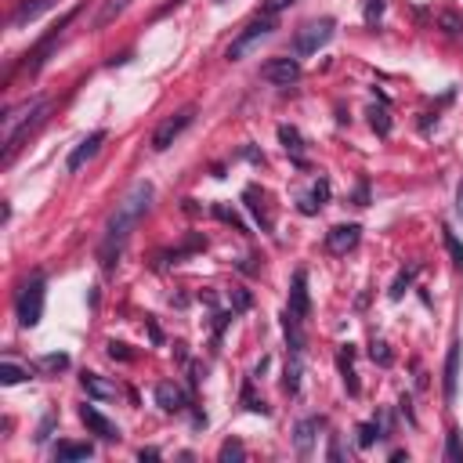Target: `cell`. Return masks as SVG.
Instances as JSON below:
<instances>
[{
    "mask_svg": "<svg viewBox=\"0 0 463 463\" xmlns=\"http://www.w3.org/2000/svg\"><path fill=\"white\" fill-rule=\"evenodd\" d=\"M152 196H156V192H152L148 181H134L131 189H127V196L116 203L112 218H109V225H105V235H102V242H98V261H102L105 271L119 261V254H123V246H127L131 232L138 228V221L148 213Z\"/></svg>",
    "mask_w": 463,
    "mask_h": 463,
    "instance_id": "1",
    "label": "cell"
},
{
    "mask_svg": "<svg viewBox=\"0 0 463 463\" xmlns=\"http://www.w3.org/2000/svg\"><path fill=\"white\" fill-rule=\"evenodd\" d=\"M47 109H51V98L40 95V98H29V102H22V105L4 112V163L15 160V152L22 148V141L44 123Z\"/></svg>",
    "mask_w": 463,
    "mask_h": 463,
    "instance_id": "2",
    "label": "cell"
},
{
    "mask_svg": "<svg viewBox=\"0 0 463 463\" xmlns=\"http://www.w3.org/2000/svg\"><path fill=\"white\" fill-rule=\"evenodd\" d=\"M15 315H18L22 326H37V322L44 319V275H40V271L18 290V297H15Z\"/></svg>",
    "mask_w": 463,
    "mask_h": 463,
    "instance_id": "3",
    "label": "cell"
},
{
    "mask_svg": "<svg viewBox=\"0 0 463 463\" xmlns=\"http://www.w3.org/2000/svg\"><path fill=\"white\" fill-rule=\"evenodd\" d=\"M271 33H275V18H271V15H261V18H254V22L246 25L242 33H239V37L228 44L225 58H228V61H242L246 54H250V51H254L261 40H268Z\"/></svg>",
    "mask_w": 463,
    "mask_h": 463,
    "instance_id": "4",
    "label": "cell"
},
{
    "mask_svg": "<svg viewBox=\"0 0 463 463\" xmlns=\"http://www.w3.org/2000/svg\"><path fill=\"white\" fill-rule=\"evenodd\" d=\"M196 119V109L192 105H184V109H177L174 116H167L156 131H152V152H167L184 131H189V123Z\"/></svg>",
    "mask_w": 463,
    "mask_h": 463,
    "instance_id": "5",
    "label": "cell"
},
{
    "mask_svg": "<svg viewBox=\"0 0 463 463\" xmlns=\"http://www.w3.org/2000/svg\"><path fill=\"white\" fill-rule=\"evenodd\" d=\"M333 37V18H315V22H307L297 40H293V54L297 58H307V54H315L319 47H326Z\"/></svg>",
    "mask_w": 463,
    "mask_h": 463,
    "instance_id": "6",
    "label": "cell"
},
{
    "mask_svg": "<svg viewBox=\"0 0 463 463\" xmlns=\"http://www.w3.org/2000/svg\"><path fill=\"white\" fill-rule=\"evenodd\" d=\"M76 15H80V8H69V11H66V15H61V18H58V22H54V25L47 29V33L40 37V44H37L33 51H29V54H25V58H29V61H25V66H29V73H37V69L44 66V58H47V51H51V44H54V40L61 37V29H66V25H69V22L76 18Z\"/></svg>",
    "mask_w": 463,
    "mask_h": 463,
    "instance_id": "7",
    "label": "cell"
},
{
    "mask_svg": "<svg viewBox=\"0 0 463 463\" xmlns=\"http://www.w3.org/2000/svg\"><path fill=\"white\" fill-rule=\"evenodd\" d=\"M261 80H268L275 87H290L300 80V61L297 58H268L261 66Z\"/></svg>",
    "mask_w": 463,
    "mask_h": 463,
    "instance_id": "8",
    "label": "cell"
},
{
    "mask_svg": "<svg viewBox=\"0 0 463 463\" xmlns=\"http://www.w3.org/2000/svg\"><path fill=\"white\" fill-rule=\"evenodd\" d=\"M105 138H109L105 131H90V134H87V138H83V141H80V145H76V148L69 152V160H66V170H69V174H76V170H83V167H87L90 160H95V156H98V152H102V145H105Z\"/></svg>",
    "mask_w": 463,
    "mask_h": 463,
    "instance_id": "9",
    "label": "cell"
},
{
    "mask_svg": "<svg viewBox=\"0 0 463 463\" xmlns=\"http://www.w3.org/2000/svg\"><path fill=\"white\" fill-rule=\"evenodd\" d=\"M358 239H362V225H333L329 232H326V250L329 254H336V257H341V254H351L355 250V246H358Z\"/></svg>",
    "mask_w": 463,
    "mask_h": 463,
    "instance_id": "10",
    "label": "cell"
},
{
    "mask_svg": "<svg viewBox=\"0 0 463 463\" xmlns=\"http://www.w3.org/2000/svg\"><path fill=\"white\" fill-rule=\"evenodd\" d=\"M80 420L87 423L90 435H98L102 442H119V427H116L112 420H105L95 406H80Z\"/></svg>",
    "mask_w": 463,
    "mask_h": 463,
    "instance_id": "11",
    "label": "cell"
},
{
    "mask_svg": "<svg viewBox=\"0 0 463 463\" xmlns=\"http://www.w3.org/2000/svg\"><path fill=\"white\" fill-rule=\"evenodd\" d=\"M459 355H463V344L452 341L449 344V355H445V380H442V394L445 402L452 406L456 402V384H459Z\"/></svg>",
    "mask_w": 463,
    "mask_h": 463,
    "instance_id": "12",
    "label": "cell"
},
{
    "mask_svg": "<svg viewBox=\"0 0 463 463\" xmlns=\"http://www.w3.org/2000/svg\"><path fill=\"white\" fill-rule=\"evenodd\" d=\"M290 312L297 319H307V312H312V300H307V271L297 268L293 271V283H290Z\"/></svg>",
    "mask_w": 463,
    "mask_h": 463,
    "instance_id": "13",
    "label": "cell"
},
{
    "mask_svg": "<svg viewBox=\"0 0 463 463\" xmlns=\"http://www.w3.org/2000/svg\"><path fill=\"white\" fill-rule=\"evenodd\" d=\"M322 416H304V420H297V427H293V445H297V452L300 456H307L312 452V445H315V435L322 430Z\"/></svg>",
    "mask_w": 463,
    "mask_h": 463,
    "instance_id": "14",
    "label": "cell"
},
{
    "mask_svg": "<svg viewBox=\"0 0 463 463\" xmlns=\"http://www.w3.org/2000/svg\"><path fill=\"white\" fill-rule=\"evenodd\" d=\"M80 384H83V391H87L90 398H102V402H109V398H119V384L109 380V377H102V373H83Z\"/></svg>",
    "mask_w": 463,
    "mask_h": 463,
    "instance_id": "15",
    "label": "cell"
},
{
    "mask_svg": "<svg viewBox=\"0 0 463 463\" xmlns=\"http://www.w3.org/2000/svg\"><path fill=\"white\" fill-rule=\"evenodd\" d=\"M58 0H22V4L11 11V29H22L25 22H37L47 8H54Z\"/></svg>",
    "mask_w": 463,
    "mask_h": 463,
    "instance_id": "16",
    "label": "cell"
},
{
    "mask_svg": "<svg viewBox=\"0 0 463 463\" xmlns=\"http://www.w3.org/2000/svg\"><path fill=\"white\" fill-rule=\"evenodd\" d=\"M156 402H160V409H167V413H181V409H189V398H184V391L177 387V384H160L156 387Z\"/></svg>",
    "mask_w": 463,
    "mask_h": 463,
    "instance_id": "17",
    "label": "cell"
},
{
    "mask_svg": "<svg viewBox=\"0 0 463 463\" xmlns=\"http://www.w3.org/2000/svg\"><path fill=\"white\" fill-rule=\"evenodd\" d=\"M90 456H95V445L90 442H58L54 445L58 463H76V459H90Z\"/></svg>",
    "mask_w": 463,
    "mask_h": 463,
    "instance_id": "18",
    "label": "cell"
},
{
    "mask_svg": "<svg viewBox=\"0 0 463 463\" xmlns=\"http://www.w3.org/2000/svg\"><path fill=\"white\" fill-rule=\"evenodd\" d=\"M351 358H355V351H351V344H344L341 348V355H336V369H341V377H344V387H348V394L351 398H358V377H355V365H351Z\"/></svg>",
    "mask_w": 463,
    "mask_h": 463,
    "instance_id": "19",
    "label": "cell"
},
{
    "mask_svg": "<svg viewBox=\"0 0 463 463\" xmlns=\"http://www.w3.org/2000/svg\"><path fill=\"white\" fill-rule=\"evenodd\" d=\"M329 199V181L322 177V181H315L312 184V192H307V199H300V213H315L322 203Z\"/></svg>",
    "mask_w": 463,
    "mask_h": 463,
    "instance_id": "20",
    "label": "cell"
},
{
    "mask_svg": "<svg viewBox=\"0 0 463 463\" xmlns=\"http://www.w3.org/2000/svg\"><path fill=\"white\" fill-rule=\"evenodd\" d=\"M300 322L304 319H297L290 307L283 312V329H286V341H290V351H304V333H300Z\"/></svg>",
    "mask_w": 463,
    "mask_h": 463,
    "instance_id": "21",
    "label": "cell"
},
{
    "mask_svg": "<svg viewBox=\"0 0 463 463\" xmlns=\"http://www.w3.org/2000/svg\"><path fill=\"white\" fill-rule=\"evenodd\" d=\"M279 141H283V148L290 152L297 163H304V156H300V152H304V138H300L297 127H286V123H283V127H279Z\"/></svg>",
    "mask_w": 463,
    "mask_h": 463,
    "instance_id": "22",
    "label": "cell"
},
{
    "mask_svg": "<svg viewBox=\"0 0 463 463\" xmlns=\"http://www.w3.org/2000/svg\"><path fill=\"white\" fill-rule=\"evenodd\" d=\"M127 8H131V0H105L102 11H98V18H95V29H105L112 18H119Z\"/></svg>",
    "mask_w": 463,
    "mask_h": 463,
    "instance_id": "23",
    "label": "cell"
},
{
    "mask_svg": "<svg viewBox=\"0 0 463 463\" xmlns=\"http://www.w3.org/2000/svg\"><path fill=\"white\" fill-rule=\"evenodd\" d=\"M283 391L297 394L300 391V351H293V358L286 362V373H283Z\"/></svg>",
    "mask_w": 463,
    "mask_h": 463,
    "instance_id": "24",
    "label": "cell"
},
{
    "mask_svg": "<svg viewBox=\"0 0 463 463\" xmlns=\"http://www.w3.org/2000/svg\"><path fill=\"white\" fill-rule=\"evenodd\" d=\"M413 279H416V264H409V268L398 271V279L391 283V300H402V297H406V290L413 286Z\"/></svg>",
    "mask_w": 463,
    "mask_h": 463,
    "instance_id": "25",
    "label": "cell"
},
{
    "mask_svg": "<svg viewBox=\"0 0 463 463\" xmlns=\"http://www.w3.org/2000/svg\"><path fill=\"white\" fill-rule=\"evenodd\" d=\"M29 377H33V369H22V365H15L11 358L0 365V380H4V384H22V380H29Z\"/></svg>",
    "mask_w": 463,
    "mask_h": 463,
    "instance_id": "26",
    "label": "cell"
},
{
    "mask_svg": "<svg viewBox=\"0 0 463 463\" xmlns=\"http://www.w3.org/2000/svg\"><path fill=\"white\" fill-rule=\"evenodd\" d=\"M442 242H445V250H449V257H452V264H456V268H463V242L456 239V232H452L449 225L442 228Z\"/></svg>",
    "mask_w": 463,
    "mask_h": 463,
    "instance_id": "27",
    "label": "cell"
},
{
    "mask_svg": "<svg viewBox=\"0 0 463 463\" xmlns=\"http://www.w3.org/2000/svg\"><path fill=\"white\" fill-rule=\"evenodd\" d=\"M384 435V427H380V420H369V423H358V449H369L377 438Z\"/></svg>",
    "mask_w": 463,
    "mask_h": 463,
    "instance_id": "28",
    "label": "cell"
},
{
    "mask_svg": "<svg viewBox=\"0 0 463 463\" xmlns=\"http://www.w3.org/2000/svg\"><path fill=\"white\" fill-rule=\"evenodd\" d=\"M218 459H221V463H239V459H246L242 442H239V438H228V442L218 449Z\"/></svg>",
    "mask_w": 463,
    "mask_h": 463,
    "instance_id": "29",
    "label": "cell"
},
{
    "mask_svg": "<svg viewBox=\"0 0 463 463\" xmlns=\"http://www.w3.org/2000/svg\"><path fill=\"white\" fill-rule=\"evenodd\" d=\"M445 459H452V463H459V459H463V435H459L456 427L445 435Z\"/></svg>",
    "mask_w": 463,
    "mask_h": 463,
    "instance_id": "30",
    "label": "cell"
},
{
    "mask_svg": "<svg viewBox=\"0 0 463 463\" xmlns=\"http://www.w3.org/2000/svg\"><path fill=\"white\" fill-rule=\"evenodd\" d=\"M37 369H44V373H66V369H69V355H44L37 362Z\"/></svg>",
    "mask_w": 463,
    "mask_h": 463,
    "instance_id": "31",
    "label": "cell"
},
{
    "mask_svg": "<svg viewBox=\"0 0 463 463\" xmlns=\"http://www.w3.org/2000/svg\"><path fill=\"white\" fill-rule=\"evenodd\" d=\"M369 123H373V131H377V134H391L387 109H369Z\"/></svg>",
    "mask_w": 463,
    "mask_h": 463,
    "instance_id": "32",
    "label": "cell"
},
{
    "mask_svg": "<svg viewBox=\"0 0 463 463\" xmlns=\"http://www.w3.org/2000/svg\"><path fill=\"white\" fill-rule=\"evenodd\" d=\"M242 402H246V409H254V413H264V416H268V406L261 402V398H254V384H250V380L242 384Z\"/></svg>",
    "mask_w": 463,
    "mask_h": 463,
    "instance_id": "33",
    "label": "cell"
},
{
    "mask_svg": "<svg viewBox=\"0 0 463 463\" xmlns=\"http://www.w3.org/2000/svg\"><path fill=\"white\" fill-rule=\"evenodd\" d=\"M369 355H373V362H380V365H391V362H394V355H391V348H387L384 341H373Z\"/></svg>",
    "mask_w": 463,
    "mask_h": 463,
    "instance_id": "34",
    "label": "cell"
},
{
    "mask_svg": "<svg viewBox=\"0 0 463 463\" xmlns=\"http://www.w3.org/2000/svg\"><path fill=\"white\" fill-rule=\"evenodd\" d=\"M384 15V0H365V25H377Z\"/></svg>",
    "mask_w": 463,
    "mask_h": 463,
    "instance_id": "35",
    "label": "cell"
},
{
    "mask_svg": "<svg viewBox=\"0 0 463 463\" xmlns=\"http://www.w3.org/2000/svg\"><path fill=\"white\" fill-rule=\"evenodd\" d=\"M109 358H119V362H131L134 351L127 344H119V341H109Z\"/></svg>",
    "mask_w": 463,
    "mask_h": 463,
    "instance_id": "36",
    "label": "cell"
},
{
    "mask_svg": "<svg viewBox=\"0 0 463 463\" xmlns=\"http://www.w3.org/2000/svg\"><path fill=\"white\" fill-rule=\"evenodd\" d=\"M442 25L449 29L452 37H459V33H463V18H459V15H452V11H445V15H442Z\"/></svg>",
    "mask_w": 463,
    "mask_h": 463,
    "instance_id": "37",
    "label": "cell"
},
{
    "mask_svg": "<svg viewBox=\"0 0 463 463\" xmlns=\"http://www.w3.org/2000/svg\"><path fill=\"white\" fill-rule=\"evenodd\" d=\"M290 4H297V0H264L261 11H264V15H279V11H283V8H290Z\"/></svg>",
    "mask_w": 463,
    "mask_h": 463,
    "instance_id": "38",
    "label": "cell"
},
{
    "mask_svg": "<svg viewBox=\"0 0 463 463\" xmlns=\"http://www.w3.org/2000/svg\"><path fill=\"white\" fill-rule=\"evenodd\" d=\"M213 213H218V218H221V221H228V225H235L239 232H246V225H242V221L235 218V213H232L228 206H213Z\"/></svg>",
    "mask_w": 463,
    "mask_h": 463,
    "instance_id": "39",
    "label": "cell"
},
{
    "mask_svg": "<svg viewBox=\"0 0 463 463\" xmlns=\"http://www.w3.org/2000/svg\"><path fill=\"white\" fill-rule=\"evenodd\" d=\"M232 304H235V312H246V307L254 304V297L246 293V290H235V293H232Z\"/></svg>",
    "mask_w": 463,
    "mask_h": 463,
    "instance_id": "40",
    "label": "cell"
},
{
    "mask_svg": "<svg viewBox=\"0 0 463 463\" xmlns=\"http://www.w3.org/2000/svg\"><path fill=\"white\" fill-rule=\"evenodd\" d=\"M333 463H341L344 459V452H341V442H336V435H329V452H326Z\"/></svg>",
    "mask_w": 463,
    "mask_h": 463,
    "instance_id": "41",
    "label": "cell"
},
{
    "mask_svg": "<svg viewBox=\"0 0 463 463\" xmlns=\"http://www.w3.org/2000/svg\"><path fill=\"white\" fill-rule=\"evenodd\" d=\"M398 406H402V413L409 416V423H416V416H413V402H409V394H402V398H398Z\"/></svg>",
    "mask_w": 463,
    "mask_h": 463,
    "instance_id": "42",
    "label": "cell"
},
{
    "mask_svg": "<svg viewBox=\"0 0 463 463\" xmlns=\"http://www.w3.org/2000/svg\"><path fill=\"white\" fill-rule=\"evenodd\" d=\"M138 459H160V449H138Z\"/></svg>",
    "mask_w": 463,
    "mask_h": 463,
    "instance_id": "43",
    "label": "cell"
},
{
    "mask_svg": "<svg viewBox=\"0 0 463 463\" xmlns=\"http://www.w3.org/2000/svg\"><path fill=\"white\" fill-rule=\"evenodd\" d=\"M365 196H369V189H365V181L358 184V192H355V199H358V206H365Z\"/></svg>",
    "mask_w": 463,
    "mask_h": 463,
    "instance_id": "44",
    "label": "cell"
},
{
    "mask_svg": "<svg viewBox=\"0 0 463 463\" xmlns=\"http://www.w3.org/2000/svg\"><path fill=\"white\" fill-rule=\"evenodd\" d=\"M456 213L463 218V181H459V189H456Z\"/></svg>",
    "mask_w": 463,
    "mask_h": 463,
    "instance_id": "45",
    "label": "cell"
}]
</instances>
